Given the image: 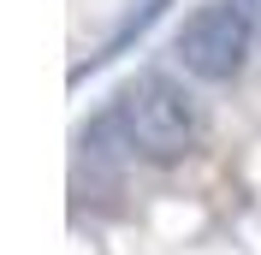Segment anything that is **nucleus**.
I'll return each instance as SVG.
<instances>
[{
	"mask_svg": "<svg viewBox=\"0 0 261 255\" xmlns=\"http://www.w3.org/2000/svg\"><path fill=\"white\" fill-rule=\"evenodd\" d=\"M107 131H113L130 155L166 166V160L190 155V148L202 143V101H196L178 78H166V71H137V78L113 95Z\"/></svg>",
	"mask_w": 261,
	"mask_h": 255,
	"instance_id": "1",
	"label": "nucleus"
},
{
	"mask_svg": "<svg viewBox=\"0 0 261 255\" xmlns=\"http://www.w3.org/2000/svg\"><path fill=\"white\" fill-rule=\"evenodd\" d=\"M249 54H255V24L238 12L231 0H202L178 18L172 30V60L184 65V78L196 83H231L244 78Z\"/></svg>",
	"mask_w": 261,
	"mask_h": 255,
	"instance_id": "2",
	"label": "nucleus"
},
{
	"mask_svg": "<svg viewBox=\"0 0 261 255\" xmlns=\"http://www.w3.org/2000/svg\"><path fill=\"white\" fill-rule=\"evenodd\" d=\"M238 12H249V24H261V0H231Z\"/></svg>",
	"mask_w": 261,
	"mask_h": 255,
	"instance_id": "3",
	"label": "nucleus"
}]
</instances>
